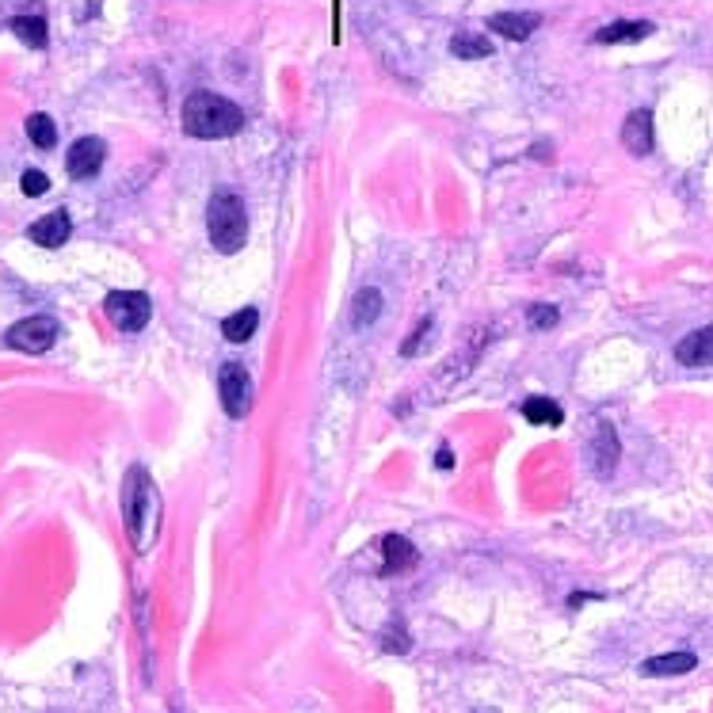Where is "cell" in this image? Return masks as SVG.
<instances>
[{
  "label": "cell",
  "instance_id": "11",
  "mask_svg": "<svg viewBox=\"0 0 713 713\" xmlns=\"http://www.w3.org/2000/svg\"><path fill=\"white\" fill-rule=\"evenodd\" d=\"M622 145L633 157H649L652 153V115L649 111H633L626 126H622Z\"/></svg>",
  "mask_w": 713,
  "mask_h": 713
},
{
  "label": "cell",
  "instance_id": "7",
  "mask_svg": "<svg viewBox=\"0 0 713 713\" xmlns=\"http://www.w3.org/2000/svg\"><path fill=\"white\" fill-rule=\"evenodd\" d=\"M103 161H107V142L103 138H77L65 153V168H69L73 180H92L103 168Z\"/></svg>",
  "mask_w": 713,
  "mask_h": 713
},
{
  "label": "cell",
  "instance_id": "4",
  "mask_svg": "<svg viewBox=\"0 0 713 713\" xmlns=\"http://www.w3.org/2000/svg\"><path fill=\"white\" fill-rule=\"evenodd\" d=\"M103 313L107 321L119 328V332H142L149 325V313H153V302L149 294L142 290H111L103 298Z\"/></svg>",
  "mask_w": 713,
  "mask_h": 713
},
{
  "label": "cell",
  "instance_id": "9",
  "mask_svg": "<svg viewBox=\"0 0 713 713\" xmlns=\"http://www.w3.org/2000/svg\"><path fill=\"white\" fill-rule=\"evenodd\" d=\"M675 359L683 363V367H710L713 359V328H698L691 336H683L679 347H675Z\"/></svg>",
  "mask_w": 713,
  "mask_h": 713
},
{
  "label": "cell",
  "instance_id": "20",
  "mask_svg": "<svg viewBox=\"0 0 713 713\" xmlns=\"http://www.w3.org/2000/svg\"><path fill=\"white\" fill-rule=\"evenodd\" d=\"M27 138L39 145V149H54V142H58V126H54L50 115L35 111V115L27 119Z\"/></svg>",
  "mask_w": 713,
  "mask_h": 713
},
{
  "label": "cell",
  "instance_id": "13",
  "mask_svg": "<svg viewBox=\"0 0 713 713\" xmlns=\"http://www.w3.org/2000/svg\"><path fill=\"white\" fill-rule=\"evenodd\" d=\"M652 35V23H645V20H618V23H607V27H599L595 31V42H641V39H649Z\"/></svg>",
  "mask_w": 713,
  "mask_h": 713
},
{
  "label": "cell",
  "instance_id": "23",
  "mask_svg": "<svg viewBox=\"0 0 713 713\" xmlns=\"http://www.w3.org/2000/svg\"><path fill=\"white\" fill-rule=\"evenodd\" d=\"M530 325H534V328L557 325V309H553V306H534V309H530Z\"/></svg>",
  "mask_w": 713,
  "mask_h": 713
},
{
  "label": "cell",
  "instance_id": "3",
  "mask_svg": "<svg viewBox=\"0 0 713 713\" xmlns=\"http://www.w3.org/2000/svg\"><path fill=\"white\" fill-rule=\"evenodd\" d=\"M206 233H210V245L218 248L222 256H233L237 248L248 241V214L241 195H233L229 187L214 191V199L206 206Z\"/></svg>",
  "mask_w": 713,
  "mask_h": 713
},
{
  "label": "cell",
  "instance_id": "18",
  "mask_svg": "<svg viewBox=\"0 0 713 713\" xmlns=\"http://www.w3.org/2000/svg\"><path fill=\"white\" fill-rule=\"evenodd\" d=\"M523 416H527L530 424H542V428H557L561 420H565V408L550 401V397H527L523 401Z\"/></svg>",
  "mask_w": 713,
  "mask_h": 713
},
{
  "label": "cell",
  "instance_id": "19",
  "mask_svg": "<svg viewBox=\"0 0 713 713\" xmlns=\"http://www.w3.org/2000/svg\"><path fill=\"white\" fill-rule=\"evenodd\" d=\"M8 31H16V39L27 42V46H35V50H42L46 46V20H39V16H16V20H8Z\"/></svg>",
  "mask_w": 713,
  "mask_h": 713
},
{
  "label": "cell",
  "instance_id": "6",
  "mask_svg": "<svg viewBox=\"0 0 713 713\" xmlns=\"http://www.w3.org/2000/svg\"><path fill=\"white\" fill-rule=\"evenodd\" d=\"M218 393H222L225 416L245 420L252 412V378H248V370L241 363H225L222 374H218Z\"/></svg>",
  "mask_w": 713,
  "mask_h": 713
},
{
  "label": "cell",
  "instance_id": "21",
  "mask_svg": "<svg viewBox=\"0 0 713 713\" xmlns=\"http://www.w3.org/2000/svg\"><path fill=\"white\" fill-rule=\"evenodd\" d=\"M378 313H382V294H378V290H363L359 302H355V328L374 325Z\"/></svg>",
  "mask_w": 713,
  "mask_h": 713
},
{
  "label": "cell",
  "instance_id": "14",
  "mask_svg": "<svg viewBox=\"0 0 713 713\" xmlns=\"http://www.w3.org/2000/svg\"><path fill=\"white\" fill-rule=\"evenodd\" d=\"M256 325H260V313L252 306L237 309V313H229L222 321V336L229 340V344H245V340H252L256 336Z\"/></svg>",
  "mask_w": 713,
  "mask_h": 713
},
{
  "label": "cell",
  "instance_id": "15",
  "mask_svg": "<svg viewBox=\"0 0 713 713\" xmlns=\"http://www.w3.org/2000/svg\"><path fill=\"white\" fill-rule=\"evenodd\" d=\"M450 54L458 58V62H477V58H492V42L485 35H477V31H458L454 39H450Z\"/></svg>",
  "mask_w": 713,
  "mask_h": 713
},
{
  "label": "cell",
  "instance_id": "5",
  "mask_svg": "<svg viewBox=\"0 0 713 713\" xmlns=\"http://www.w3.org/2000/svg\"><path fill=\"white\" fill-rule=\"evenodd\" d=\"M62 336V325L54 321V317H46V313H35V317H23L16 325L8 328V347H16L23 355H42V351H50L54 340Z\"/></svg>",
  "mask_w": 713,
  "mask_h": 713
},
{
  "label": "cell",
  "instance_id": "22",
  "mask_svg": "<svg viewBox=\"0 0 713 713\" xmlns=\"http://www.w3.org/2000/svg\"><path fill=\"white\" fill-rule=\"evenodd\" d=\"M20 187H23V195L39 199V195H46V191H50V176H46V172H39V168H27V172H23V180H20Z\"/></svg>",
  "mask_w": 713,
  "mask_h": 713
},
{
  "label": "cell",
  "instance_id": "16",
  "mask_svg": "<svg viewBox=\"0 0 713 713\" xmlns=\"http://www.w3.org/2000/svg\"><path fill=\"white\" fill-rule=\"evenodd\" d=\"M694 652H668V656H652L641 664V675H687L694 672Z\"/></svg>",
  "mask_w": 713,
  "mask_h": 713
},
{
  "label": "cell",
  "instance_id": "12",
  "mask_svg": "<svg viewBox=\"0 0 713 713\" xmlns=\"http://www.w3.org/2000/svg\"><path fill=\"white\" fill-rule=\"evenodd\" d=\"M538 23L542 16L538 12H500V16H492L489 20V31H500L504 39H530L534 31H538Z\"/></svg>",
  "mask_w": 713,
  "mask_h": 713
},
{
  "label": "cell",
  "instance_id": "17",
  "mask_svg": "<svg viewBox=\"0 0 713 713\" xmlns=\"http://www.w3.org/2000/svg\"><path fill=\"white\" fill-rule=\"evenodd\" d=\"M614 466H618V439H614L611 424H599V435H595V473L611 477Z\"/></svg>",
  "mask_w": 713,
  "mask_h": 713
},
{
  "label": "cell",
  "instance_id": "24",
  "mask_svg": "<svg viewBox=\"0 0 713 713\" xmlns=\"http://www.w3.org/2000/svg\"><path fill=\"white\" fill-rule=\"evenodd\" d=\"M428 332H431V321H424V325L416 328V340H412V344H405V355H416V351H420V340H424Z\"/></svg>",
  "mask_w": 713,
  "mask_h": 713
},
{
  "label": "cell",
  "instance_id": "1",
  "mask_svg": "<svg viewBox=\"0 0 713 713\" xmlns=\"http://www.w3.org/2000/svg\"><path fill=\"white\" fill-rule=\"evenodd\" d=\"M123 519H126V534H130V546L142 553L153 550L157 542V527H161V496L153 477L142 466H130L123 481Z\"/></svg>",
  "mask_w": 713,
  "mask_h": 713
},
{
  "label": "cell",
  "instance_id": "8",
  "mask_svg": "<svg viewBox=\"0 0 713 713\" xmlns=\"http://www.w3.org/2000/svg\"><path fill=\"white\" fill-rule=\"evenodd\" d=\"M27 237L42 248H62L69 237H73V218L65 210H54V214H42L39 222L27 229Z\"/></svg>",
  "mask_w": 713,
  "mask_h": 713
},
{
  "label": "cell",
  "instance_id": "25",
  "mask_svg": "<svg viewBox=\"0 0 713 713\" xmlns=\"http://www.w3.org/2000/svg\"><path fill=\"white\" fill-rule=\"evenodd\" d=\"M435 466H439V469L454 466V454H450V447H439V458H435Z\"/></svg>",
  "mask_w": 713,
  "mask_h": 713
},
{
  "label": "cell",
  "instance_id": "10",
  "mask_svg": "<svg viewBox=\"0 0 713 713\" xmlns=\"http://www.w3.org/2000/svg\"><path fill=\"white\" fill-rule=\"evenodd\" d=\"M382 553H386V565H382V576H393V572H408L420 565V553L416 546L401 538V534H386L382 538Z\"/></svg>",
  "mask_w": 713,
  "mask_h": 713
},
{
  "label": "cell",
  "instance_id": "2",
  "mask_svg": "<svg viewBox=\"0 0 713 713\" xmlns=\"http://www.w3.org/2000/svg\"><path fill=\"white\" fill-rule=\"evenodd\" d=\"M184 134L199 138V142H218V138H233L245 126V111L225 96L214 92H191L180 111Z\"/></svg>",
  "mask_w": 713,
  "mask_h": 713
}]
</instances>
